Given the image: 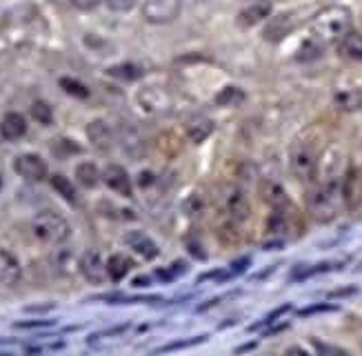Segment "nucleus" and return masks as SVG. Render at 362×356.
<instances>
[{
    "instance_id": "obj_1",
    "label": "nucleus",
    "mask_w": 362,
    "mask_h": 356,
    "mask_svg": "<svg viewBox=\"0 0 362 356\" xmlns=\"http://www.w3.org/2000/svg\"><path fill=\"white\" fill-rule=\"evenodd\" d=\"M351 29H354V16L342 5H332L322 9L311 23V34L320 42H340Z\"/></svg>"
},
{
    "instance_id": "obj_2",
    "label": "nucleus",
    "mask_w": 362,
    "mask_h": 356,
    "mask_svg": "<svg viewBox=\"0 0 362 356\" xmlns=\"http://www.w3.org/2000/svg\"><path fill=\"white\" fill-rule=\"evenodd\" d=\"M344 203L342 198V183L332 180V183H325L320 185L318 190H313L307 198V207L311 219L316 223H332L340 207Z\"/></svg>"
},
{
    "instance_id": "obj_3",
    "label": "nucleus",
    "mask_w": 362,
    "mask_h": 356,
    "mask_svg": "<svg viewBox=\"0 0 362 356\" xmlns=\"http://www.w3.org/2000/svg\"><path fill=\"white\" fill-rule=\"evenodd\" d=\"M31 231L45 245H62L69 239L71 227L65 216H60L58 212L52 209H45L31 219Z\"/></svg>"
},
{
    "instance_id": "obj_4",
    "label": "nucleus",
    "mask_w": 362,
    "mask_h": 356,
    "mask_svg": "<svg viewBox=\"0 0 362 356\" xmlns=\"http://www.w3.org/2000/svg\"><path fill=\"white\" fill-rule=\"evenodd\" d=\"M220 209H223V214L231 223H243L249 219L251 203L245 190H240L238 185H227L223 194H220Z\"/></svg>"
},
{
    "instance_id": "obj_5",
    "label": "nucleus",
    "mask_w": 362,
    "mask_h": 356,
    "mask_svg": "<svg viewBox=\"0 0 362 356\" xmlns=\"http://www.w3.org/2000/svg\"><path fill=\"white\" fill-rule=\"evenodd\" d=\"M318 159H320L318 149H313L307 143H298L291 149V159H289V167L293 176H298L300 180H311L318 169Z\"/></svg>"
},
{
    "instance_id": "obj_6",
    "label": "nucleus",
    "mask_w": 362,
    "mask_h": 356,
    "mask_svg": "<svg viewBox=\"0 0 362 356\" xmlns=\"http://www.w3.org/2000/svg\"><path fill=\"white\" fill-rule=\"evenodd\" d=\"M180 16V0H145L143 18L151 25H167Z\"/></svg>"
},
{
    "instance_id": "obj_7",
    "label": "nucleus",
    "mask_w": 362,
    "mask_h": 356,
    "mask_svg": "<svg viewBox=\"0 0 362 356\" xmlns=\"http://www.w3.org/2000/svg\"><path fill=\"white\" fill-rule=\"evenodd\" d=\"M136 98L147 114H165L174 107V98H171V94L165 87H158V85L143 87L138 91Z\"/></svg>"
},
{
    "instance_id": "obj_8",
    "label": "nucleus",
    "mask_w": 362,
    "mask_h": 356,
    "mask_svg": "<svg viewBox=\"0 0 362 356\" xmlns=\"http://www.w3.org/2000/svg\"><path fill=\"white\" fill-rule=\"evenodd\" d=\"M16 174L25 180L38 183L47 178V163L38 156V154H21L18 159L13 161Z\"/></svg>"
},
{
    "instance_id": "obj_9",
    "label": "nucleus",
    "mask_w": 362,
    "mask_h": 356,
    "mask_svg": "<svg viewBox=\"0 0 362 356\" xmlns=\"http://www.w3.org/2000/svg\"><path fill=\"white\" fill-rule=\"evenodd\" d=\"M81 274L87 278L89 283H105L109 274H107V263L103 260V256L96 252V250H87L83 256H81Z\"/></svg>"
},
{
    "instance_id": "obj_10",
    "label": "nucleus",
    "mask_w": 362,
    "mask_h": 356,
    "mask_svg": "<svg viewBox=\"0 0 362 356\" xmlns=\"http://www.w3.org/2000/svg\"><path fill=\"white\" fill-rule=\"evenodd\" d=\"M103 180L105 185L112 192H116L118 196H124V198H129L134 188H132V178L127 174V169L120 167V165H107L105 167V172H103Z\"/></svg>"
},
{
    "instance_id": "obj_11",
    "label": "nucleus",
    "mask_w": 362,
    "mask_h": 356,
    "mask_svg": "<svg viewBox=\"0 0 362 356\" xmlns=\"http://www.w3.org/2000/svg\"><path fill=\"white\" fill-rule=\"evenodd\" d=\"M342 198L349 209H358L362 205V172L349 169V174L342 180Z\"/></svg>"
},
{
    "instance_id": "obj_12",
    "label": "nucleus",
    "mask_w": 362,
    "mask_h": 356,
    "mask_svg": "<svg viewBox=\"0 0 362 356\" xmlns=\"http://www.w3.org/2000/svg\"><path fill=\"white\" fill-rule=\"evenodd\" d=\"M185 134L192 143L200 145L202 141H207V138L214 134V120L207 118L204 114H196L185 122Z\"/></svg>"
},
{
    "instance_id": "obj_13",
    "label": "nucleus",
    "mask_w": 362,
    "mask_h": 356,
    "mask_svg": "<svg viewBox=\"0 0 362 356\" xmlns=\"http://www.w3.org/2000/svg\"><path fill=\"white\" fill-rule=\"evenodd\" d=\"M21 276H23L21 260L16 258L11 252L0 250V285L11 287L21 281Z\"/></svg>"
},
{
    "instance_id": "obj_14",
    "label": "nucleus",
    "mask_w": 362,
    "mask_h": 356,
    "mask_svg": "<svg viewBox=\"0 0 362 356\" xmlns=\"http://www.w3.org/2000/svg\"><path fill=\"white\" fill-rule=\"evenodd\" d=\"M87 138L96 149L107 151L114 147V132L105 120H91L87 125Z\"/></svg>"
},
{
    "instance_id": "obj_15",
    "label": "nucleus",
    "mask_w": 362,
    "mask_h": 356,
    "mask_svg": "<svg viewBox=\"0 0 362 356\" xmlns=\"http://www.w3.org/2000/svg\"><path fill=\"white\" fill-rule=\"evenodd\" d=\"M124 245H129L132 250L138 256H143L145 260H153L158 256V245H156L147 234H143V231H127V234H124Z\"/></svg>"
},
{
    "instance_id": "obj_16",
    "label": "nucleus",
    "mask_w": 362,
    "mask_h": 356,
    "mask_svg": "<svg viewBox=\"0 0 362 356\" xmlns=\"http://www.w3.org/2000/svg\"><path fill=\"white\" fill-rule=\"evenodd\" d=\"M269 16H272V5L264 3V0H256L254 5L243 9L238 13V25L245 27V29L247 27H256V25H260L262 21H267Z\"/></svg>"
},
{
    "instance_id": "obj_17",
    "label": "nucleus",
    "mask_w": 362,
    "mask_h": 356,
    "mask_svg": "<svg viewBox=\"0 0 362 356\" xmlns=\"http://www.w3.org/2000/svg\"><path fill=\"white\" fill-rule=\"evenodd\" d=\"M25 134H27L25 116L9 112V114H5L3 120H0V136H3L5 141H21Z\"/></svg>"
},
{
    "instance_id": "obj_18",
    "label": "nucleus",
    "mask_w": 362,
    "mask_h": 356,
    "mask_svg": "<svg viewBox=\"0 0 362 356\" xmlns=\"http://www.w3.org/2000/svg\"><path fill=\"white\" fill-rule=\"evenodd\" d=\"M260 194H262L264 203L269 205V207H274V209H287L291 205L287 192L282 190L278 183H274V180H264L260 185Z\"/></svg>"
},
{
    "instance_id": "obj_19",
    "label": "nucleus",
    "mask_w": 362,
    "mask_h": 356,
    "mask_svg": "<svg viewBox=\"0 0 362 356\" xmlns=\"http://www.w3.org/2000/svg\"><path fill=\"white\" fill-rule=\"evenodd\" d=\"M52 265L58 274L69 276L76 270H81V258H76L69 247H58V250L52 254Z\"/></svg>"
},
{
    "instance_id": "obj_20",
    "label": "nucleus",
    "mask_w": 362,
    "mask_h": 356,
    "mask_svg": "<svg viewBox=\"0 0 362 356\" xmlns=\"http://www.w3.org/2000/svg\"><path fill=\"white\" fill-rule=\"evenodd\" d=\"M334 103L342 112H360L362 110V87L342 89L334 96Z\"/></svg>"
},
{
    "instance_id": "obj_21",
    "label": "nucleus",
    "mask_w": 362,
    "mask_h": 356,
    "mask_svg": "<svg viewBox=\"0 0 362 356\" xmlns=\"http://www.w3.org/2000/svg\"><path fill=\"white\" fill-rule=\"evenodd\" d=\"M134 268V260L129 256H124V254H114V256H109L107 260V274L109 278H112L114 283H120L124 276H127Z\"/></svg>"
},
{
    "instance_id": "obj_22",
    "label": "nucleus",
    "mask_w": 362,
    "mask_h": 356,
    "mask_svg": "<svg viewBox=\"0 0 362 356\" xmlns=\"http://www.w3.org/2000/svg\"><path fill=\"white\" fill-rule=\"evenodd\" d=\"M338 50L342 52V56H347L351 60H360L362 63V34L351 29V32L338 42Z\"/></svg>"
},
{
    "instance_id": "obj_23",
    "label": "nucleus",
    "mask_w": 362,
    "mask_h": 356,
    "mask_svg": "<svg viewBox=\"0 0 362 356\" xmlns=\"http://www.w3.org/2000/svg\"><path fill=\"white\" fill-rule=\"evenodd\" d=\"M76 178H78V183L83 185V188L93 190L100 183L103 174H100V169L93 163H81V165L76 167Z\"/></svg>"
},
{
    "instance_id": "obj_24",
    "label": "nucleus",
    "mask_w": 362,
    "mask_h": 356,
    "mask_svg": "<svg viewBox=\"0 0 362 356\" xmlns=\"http://www.w3.org/2000/svg\"><path fill=\"white\" fill-rule=\"evenodd\" d=\"M107 74L112 76V79H116V81L134 83V81L140 79V76H143V69H140L138 65H134V63H120V65L109 67Z\"/></svg>"
},
{
    "instance_id": "obj_25",
    "label": "nucleus",
    "mask_w": 362,
    "mask_h": 356,
    "mask_svg": "<svg viewBox=\"0 0 362 356\" xmlns=\"http://www.w3.org/2000/svg\"><path fill=\"white\" fill-rule=\"evenodd\" d=\"M214 101L218 107H238L245 101V91L240 87H225L218 91Z\"/></svg>"
},
{
    "instance_id": "obj_26",
    "label": "nucleus",
    "mask_w": 362,
    "mask_h": 356,
    "mask_svg": "<svg viewBox=\"0 0 362 356\" xmlns=\"http://www.w3.org/2000/svg\"><path fill=\"white\" fill-rule=\"evenodd\" d=\"M289 16H278L269 23V27L264 29V38L267 40H280L282 36H287L289 34Z\"/></svg>"
},
{
    "instance_id": "obj_27",
    "label": "nucleus",
    "mask_w": 362,
    "mask_h": 356,
    "mask_svg": "<svg viewBox=\"0 0 362 356\" xmlns=\"http://www.w3.org/2000/svg\"><path fill=\"white\" fill-rule=\"evenodd\" d=\"M52 188L62 196V198H67L69 203H74L76 200V188H74V183L69 178H65L62 174H54L52 176Z\"/></svg>"
},
{
    "instance_id": "obj_28",
    "label": "nucleus",
    "mask_w": 362,
    "mask_h": 356,
    "mask_svg": "<svg viewBox=\"0 0 362 356\" xmlns=\"http://www.w3.org/2000/svg\"><path fill=\"white\" fill-rule=\"evenodd\" d=\"M31 118H34L36 122H40V125H52L54 122V112L52 107L42 103V101H36L34 105H31Z\"/></svg>"
},
{
    "instance_id": "obj_29",
    "label": "nucleus",
    "mask_w": 362,
    "mask_h": 356,
    "mask_svg": "<svg viewBox=\"0 0 362 356\" xmlns=\"http://www.w3.org/2000/svg\"><path fill=\"white\" fill-rule=\"evenodd\" d=\"M52 151L56 154V156L67 159V156H71V154H78V151H81V147H78L74 141H69V138H56L54 145H52Z\"/></svg>"
},
{
    "instance_id": "obj_30",
    "label": "nucleus",
    "mask_w": 362,
    "mask_h": 356,
    "mask_svg": "<svg viewBox=\"0 0 362 356\" xmlns=\"http://www.w3.org/2000/svg\"><path fill=\"white\" fill-rule=\"evenodd\" d=\"M60 87L67 91V94L76 96V98H87L89 96V89L81 83V81H76V79H60Z\"/></svg>"
},
{
    "instance_id": "obj_31",
    "label": "nucleus",
    "mask_w": 362,
    "mask_h": 356,
    "mask_svg": "<svg viewBox=\"0 0 362 356\" xmlns=\"http://www.w3.org/2000/svg\"><path fill=\"white\" fill-rule=\"evenodd\" d=\"M322 54V45H320V40H307L303 47H300V52H298V60H313V58H318Z\"/></svg>"
},
{
    "instance_id": "obj_32",
    "label": "nucleus",
    "mask_w": 362,
    "mask_h": 356,
    "mask_svg": "<svg viewBox=\"0 0 362 356\" xmlns=\"http://www.w3.org/2000/svg\"><path fill=\"white\" fill-rule=\"evenodd\" d=\"M103 5L109 11H116V13H124V11H132L136 7V0H103Z\"/></svg>"
},
{
    "instance_id": "obj_33",
    "label": "nucleus",
    "mask_w": 362,
    "mask_h": 356,
    "mask_svg": "<svg viewBox=\"0 0 362 356\" xmlns=\"http://www.w3.org/2000/svg\"><path fill=\"white\" fill-rule=\"evenodd\" d=\"M13 328L16 330H45V328H54V321H18Z\"/></svg>"
},
{
    "instance_id": "obj_34",
    "label": "nucleus",
    "mask_w": 362,
    "mask_h": 356,
    "mask_svg": "<svg viewBox=\"0 0 362 356\" xmlns=\"http://www.w3.org/2000/svg\"><path fill=\"white\" fill-rule=\"evenodd\" d=\"M287 312H291V305H289V303H287V305H282V307H278V309H274L272 314H267V316L260 321V325H269V323H276L278 318H282V316H285ZM260 325H254V328H251V330H258Z\"/></svg>"
},
{
    "instance_id": "obj_35",
    "label": "nucleus",
    "mask_w": 362,
    "mask_h": 356,
    "mask_svg": "<svg viewBox=\"0 0 362 356\" xmlns=\"http://www.w3.org/2000/svg\"><path fill=\"white\" fill-rule=\"evenodd\" d=\"M69 3L76 7V9H81V11H91V9H96L103 5V0H69Z\"/></svg>"
},
{
    "instance_id": "obj_36",
    "label": "nucleus",
    "mask_w": 362,
    "mask_h": 356,
    "mask_svg": "<svg viewBox=\"0 0 362 356\" xmlns=\"http://www.w3.org/2000/svg\"><path fill=\"white\" fill-rule=\"evenodd\" d=\"M204 336H198L194 340H180V343H169L165 348H160V352H171V350H180V348H189V345H196V343H202Z\"/></svg>"
},
{
    "instance_id": "obj_37",
    "label": "nucleus",
    "mask_w": 362,
    "mask_h": 356,
    "mask_svg": "<svg viewBox=\"0 0 362 356\" xmlns=\"http://www.w3.org/2000/svg\"><path fill=\"white\" fill-rule=\"evenodd\" d=\"M313 348H316V352H320V354H344V350L334 348V345H322L318 340H313Z\"/></svg>"
},
{
    "instance_id": "obj_38",
    "label": "nucleus",
    "mask_w": 362,
    "mask_h": 356,
    "mask_svg": "<svg viewBox=\"0 0 362 356\" xmlns=\"http://www.w3.org/2000/svg\"><path fill=\"white\" fill-rule=\"evenodd\" d=\"M329 309H336L334 305H316V307H309V309H303V316H309V314H313V312H329Z\"/></svg>"
},
{
    "instance_id": "obj_39",
    "label": "nucleus",
    "mask_w": 362,
    "mask_h": 356,
    "mask_svg": "<svg viewBox=\"0 0 362 356\" xmlns=\"http://www.w3.org/2000/svg\"><path fill=\"white\" fill-rule=\"evenodd\" d=\"M47 309H54V303H47L40 307H27V312H47Z\"/></svg>"
}]
</instances>
